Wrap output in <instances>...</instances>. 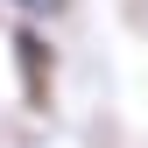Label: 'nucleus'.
Wrapping results in <instances>:
<instances>
[{"mask_svg": "<svg viewBox=\"0 0 148 148\" xmlns=\"http://www.w3.org/2000/svg\"><path fill=\"white\" fill-rule=\"evenodd\" d=\"M14 64H21V78H28V106L35 113H49V99H57V49H49V35L42 28H28V14H21V28H14Z\"/></svg>", "mask_w": 148, "mask_h": 148, "instance_id": "1", "label": "nucleus"}, {"mask_svg": "<svg viewBox=\"0 0 148 148\" xmlns=\"http://www.w3.org/2000/svg\"><path fill=\"white\" fill-rule=\"evenodd\" d=\"M14 7H21V14H57L64 0H14Z\"/></svg>", "mask_w": 148, "mask_h": 148, "instance_id": "2", "label": "nucleus"}]
</instances>
